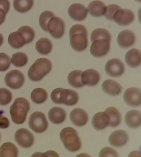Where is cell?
Returning a JSON list of instances; mask_svg holds the SVG:
<instances>
[{
    "instance_id": "obj_26",
    "label": "cell",
    "mask_w": 141,
    "mask_h": 157,
    "mask_svg": "<svg viewBox=\"0 0 141 157\" xmlns=\"http://www.w3.org/2000/svg\"><path fill=\"white\" fill-rule=\"evenodd\" d=\"M18 153L17 147L12 143H6L0 147V157H17Z\"/></svg>"
},
{
    "instance_id": "obj_12",
    "label": "cell",
    "mask_w": 141,
    "mask_h": 157,
    "mask_svg": "<svg viewBox=\"0 0 141 157\" xmlns=\"http://www.w3.org/2000/svg\"><path fill=\"white\" fill-rule=\"evenodd\" d=\"M125 65L119 59H112L106 63L105 71L106 73L112 77H119L124 73Z\"/></svg>"
},
{
    "instance_id": "obj_34",
    "label": "cell",
    "mask_w": 141,
    "mask_h": 157,
    "mask_svg": "<svg viewBox=\"0 0 141 157\" xmlns=\"http://www.w3.org/2000/svg\"><path fill=\"white\" fill-rule=\"evenodd\" d=\"M55 16V15L51 11H46L42 13L39 17V22L43 30L48 32L47 24L50 19Z\"/></svg>"
},
{
    "instance_id": "obj_30",
    "label": "cell",
    "mask_w": 141,
    "mask_h": 157,
    "mask_svg": "<svg viewBox=\"0 0 141 157\" xmlns=\"http://www.w3.org/2000/svg\"><path fill=\"white\" fill-rule=\"evenodd\" d=\"M34 5V0H14V6L18 12L24 13L30 10Z\"/></svg>"
},
{
    "instance_id": "obj_22",
    "label": "cell",
    "mask_w": 141,
    "mask_h": 157,
    "mask_svg": "<svg viewBox=\"0 0 141 157\" xmlns=\"http://www.w3.org/2000/svg\"><path fill=\"white\" fill-rule=\"evenodd\" d=\"M125 60L127 65L131 67L139 66L141 62V52L137 49H132L126 53Z\"/></svg>"
},
{
    "instance_id": "obj_7",
    "label": "cell",
    "mask_w": 141,
    "mask_h": 157,
    "mask_svg": "<svg viewBox=\"0 0 141 157\" xmlns=\"http://www.w3.org/2000/svg\"><path fill=\"white\" fill-rule=\"evenodd\" d=\"M65 29L64 22L61 18L54 17L50 19L47 24L48 32L55 39L62 38L64 35Z\"/></svg>"
},
{
    "instance_id": "obj_24",
    "label": "cell",
    "mask_w": 141,
    "mask_h": 157,
    "mask_svg": "<svg viewBox=\"0 0 141 157\" xmlns=\"http://www.w3.org/2000/svg\"><path fill=\"white\" fill-rule=\"evenodd\" d=\"M8 42L10 46L15 49L20 48L26 44L24 36L19 31L14 32L10 34L8 36Z\"/></svg>"
},
{
    "instance_id": "obj_23",
    "label": "cell",
    "mask_w": 141,
    "mask_h": 157,
    "mask_svg": "<svg viewBox=\"0 0 141 157\" xmlns=\"http://www.w3.org/2000/svg\"><path fill=\"white\" fill-rule=\"evenodd\" d=\"M141 113L138 110H130L125 115V123L131 128H137L139 127L141 125Z\"/></svg>"
},
{
    "instance_id": "obj_25",
    "label": "cell",
    "mask_w": 141,
    "mask_h": 157,
    "mask_svg": "<svg viewBox=\"0 0 141 157\" xmlns=\"http://www.w3.org/2000/svg\"><path fill=\"white\" fill-rule=\"evenodd\" d=\"M106 7L104 3L101 1H93L88 6V12L92 16L100 17L104 14Z\"/></svg>"
},
{
    "instance_id": "obj_32",
    "label": "cell",
    "mask_w": 141,
    "mask_h": 157,
    "mask_svg": "<svg viewBox=\"0 0 141 157\" xmlns=\"http://www.w3.org/2000/svg\"><path fill=\"white\" fill-rule=\"evenodd\" d=\"M28 60L27 55L22 52H18L13 55L11 61L14 66L22 67L27 64Z\"/></svg>"
},
{
    "instance_id": "obj_36",
    "label": "cell",
    "mask_w": 141,
    "mask_h": 157,
    "mask_svg": "<svg viewBox=\"0 0 141 157\" xmlns=\"http://www.w3.org/2000/svg\"><path fill=\"white\" fill-rule=\"evenodd\" d=\"M12 99V94L6 88L0 89V105H5L9 104Z\"/></svg>"
},
{
    "instance_id": "obj_42",
    "label": "cell",
    "mask_w": 141,
    "mask_h": 157,
    "mask_svg": "<svg viewBox=\"0 0 141 157\" xmlns=\"http://www.w3.org/2000/svg\"><path fill=\"white\" fill-rule=\"evenodd\" d=\"M6 14L2 8H0V25L2 24L5 20Z\"/></svg>"
},
{
    "instance_id": "obj_18",
    "label": "cell",
    "mask_w": 141,
    "mask_h": 157,
    "mask_svg": "<svg viewBox=\"0 0 141 157\" xmlns=\"http://www.w3.org/2000/svg\"><path fill=\"white\" fill-rule=\"evenodd\" d=\"M100 80L98 72L94 69H88L82 72V80L84 85L89 86H95Z\"/></svg>"
},
{
    "instance_id": "obj_15",
    "label": "cell",
    "mask_w": 141,
    "mask_h": 157,
    "mask_svg": "<svg viewBox=\"0 0 141 157\" xmlns=\"http://www.w3.org/2000/svg\"><path fill=\"white\" fill-rule=\"evenodd\" d=\"M136 41V36L133 32L125 30L119 34L117 42L120 47L127 48L133 46Z\"/></svg>"
},
{
    "instance_id": "obj_14",
    "label": "cell",
    "mask_w": 141,
    "mask_h": 157,
    "mask_svg": "<svg viewBox=\"0 0 141 157\" xmlns=\"http://www.w3.org/2000/svg\"><path fill=\"white\" fill-rule=\"evenodd\" d=\"M69 16L76 21H82L88 16V9L83 5L75 3L72 5L68 10Z\"/></svg>"
},
{
    "instance_id": "obj_35",
    "label": "cell",
    "mask_w": 141,
    "mask_h": 157,
    "mask_svg": "<svg viewBox=\"0 0 141 157\" xmlns=\"http://www.w3.org/2000/svg\"><path fill=\"white\" fill-rule=\"evenodd\" d=\"M18 31L22 33L26 39V44L32 42L35 37V32L33 29L29 26L22 27L19 29Z\"/></svg>"
},
{
    "instance_id": "obj_29",
    "label": "cell",
    "mask_w": 141,
    "mask_h": 157,
    "mask_svg": "<svg viewBox=\"0 0 141 157\" xmlns=\"http://www.w3.org/2000/svg\"><path fill=\"white\" fill-rule=\"evenodd\" d=\"M82 72L81 71H74L70 72L68 75V82L73 87L80 88L84 85L82 80Z\"/></svg>"
},
{
    "instance_id": "obj_43",
    "label": "cell",
    "mask_w": 141,
    "mask_h": 157,
    "mask_svg": "<svg viewBox=\"0 0 141 157\" xmlns=\"http://www.w3.org/2000/svg\"><path fill=\"white\" fill-rule=\"evenodd\" d=\"M43 156L45 157H59L58 155L53 151H49L44 154Z\"/></svg>"
},
{
    "instance_id": "obj_46",
    "label": "cell",
    "mask_w": 141,
    "mask_h": 157,
    "mask_svg": "<svg viewBox=\"0 0 141 157\" xmlns=\"http://www.w3.org/2000/svg\"><path fill=\"white\" fill-rule=\"evenodd\" d=\"M1 134H0V140H1Z\"/></svg>"
},
{
    "instance_id": "obj_19",
    "label": "cell",
    "mask_w": 141,
    "mask_h": 157,
    "mask_svg": "<svg viewBox=\"0 0 141 157\" xmlns=\"http://www.w3.org/2000/svg\"><path fill=\"white\" fill-rule=\"evenodd\" d=\"M109 117L107 113L99 112L96 114L92 120V124L94 129L98 130L104 129L109 125Z\"/></svg>"
},
{
    "instance_id": "obj_44",
    "label": "cell",
    "mask_w": 141,
    "mask_h": 157,
    "mask_svg": "<svg viewBox=\"0 0 141 157\" xmlns=\"http://www.w3.org/2000/svg\"><path fill=\"white\" fill-rule=\"evenodd\" d=\"M3 42V35L0 33V46H2Z\"/></svg>"
},
{
    "instance_id": "obj_20",
    "label": "cell",
    "mask_w": 141,
    "mask_h": 157,
    "mask_svg": "<svg viewBox=\"0 0 141 157\" xmlns=\"http://www.w3.org/2000/svg\"><path fill=\"white\" fill-rule=\"evenodd\" d=\"M102 88L104 92L112 96L120 95L123 90V88L119 83L112 79H107L104 82Z\"/></svg>"
},
{
    "instance_id": "obj_33",
    "label": "cell",
    "mask_w": 141,
    "mask_h": 157,
    "mask_svg": "<svg viewBox=\"0 0 141 157\" xmlns=\"http://www.w3.org/2000/svg\"><path fill=\"white\" fill-rule=\"evenodd\" d=\"M104 39L111 41L112 36L109 32L104 29H97L92 33L91 35L92 42L98 39Z\"/></svg>"
},
{
    "instance_id": "obj_8",
    "label": "cell",
    "mask_w": 141,
    "mask_h": 157,
    "mask_svg": "<svg viewBox=\"0 0 141 157\" xmlns=\"http://www.w3.org/2000/svg\"><path fill=\"white\" fill-rule=\"evenodd\" d=\"M110 41L104 39H98L93 41L90 47L92 55L97 58L104 56L110 50Z\"/></svg>"
},
{
    "instance_id": "obj_27",
    "label": "cell",
    "mask_w": 141,
    "mask_h": 157,
    "mask_svg": "<svg viewBox=\"0 0 141 157\" xmlns=\"http://www.w3.org/2000/svg\"><path fill=\"white\" fill-rule=\"evenodd\" d=\"M52 48V42L47 38H41L36 44L37 51L38 53L43 55H46L51 53Z\"/></svg>"
},
{
    "instance_id": "obj_37",
    "label": "cell",
    "mask_w": 141,
    "mask_h": 157,
    "mask_svg": "<svg viewBox=\"0 0 141 157\" xmlns=\"http://www.w3.org/2000/svg\"><path fill=\"white\" fill-rule=\"evenodd\" d=\"M10 57L6 53H0V72H4L10 66Z\"/></svg>"
},
{
    "instance_id": "obj_3",
    "label": "cell",
    "mask_w": 141,
    "mask_h": 157,
    "mask_svg": "<svg viewBox=\"0 0 141 157\" xmlns=\"http://www.w3.org/2000/svg\"><path fill=\"white\" fill-rule=\"evenodd\" d=\"M52 68V63L49 59L39 58L29 70V78L32 81H39L51 72Z\"/></svg>"
},
{
    "instance_id": "obj_31",
    "label": "cell",
    "mask_w": 141,
    "mask_h": 157,
    "mask_svg": "<svg viewBox=\"0 0 141 157\" xmlns=\"http://www.w3.org/2000/svg\"><path fill=\"white\" fill-rule=\"evenodd\" d=\"M48 94L46 91L41 88H37L32 91L31 98L32 101L37 104H41L47 99Z\"/></svg>"
},
{
    "instance_id": "obj_11",
    "label": "cell",
    "mask_w": 141,
    "mask_h": 157,
    "mask_svg": "<svg viewBox=\"0 0 141 157\" xmlns=\"http://www.w3.org/2000/svg\"><path fill=\"white\" fill-rule=\"evenodd\" d=\"M135 16L133 12L128 9H120L117 10L113 16V20L118 25H129L134 21Z\"/></svg>"
},
{
    "instance_id": "obj_2",
    "label": "cell",
    "mask_w": 141,
    "mask_h": 157,
    "mask_svg": "<svg viewBox=\"0 0 141 157\" xmlns=\"http://www.w3.org/2000/svg\"><path fill=\"white\" fill-rule=\"evenodd\" d=\"M29 110L30 104L27 99L22 97L16 98L10 109L13 122L18 124H23Z\"/></svg>"
},
{
    "instance_id": "obj_16",
    "label": "cell",
    "mask_w": 141,
    "mask_h": 157,
    "mask_svg": "<svg viewBox=\"0 0 141 157\" xmlns=\"http://www.w3.org/2000/svg\"><path fill=\"white\" fill-rule=\"evenodd\" d=\"M70 118L72 122L78 127L84 126L88 121V115L83 109L77 108L70 113Z\"/></svg>"
},
{
    "instance_id": "obj_1",
    "label": "cell",
    "mask_w": 141,
    "mask_h": 157,
    "mask_svg": "<svg viewBox=\"0 0 141 157\" xmlns=\"http://www.w3.org/2000/svg\"><path fill=\"white\" fill-rule=\"evenodd\" d=\"M88 30L84 26L75 25L69 32L70 44L72 48L77 52H82L88 47Z\"/></svg>"
},
{
    "instance_id": "obj_13",
    "label": "cell",
    "mask_w": 141,
    "mask_h": 157,
    "mask_svg": "<svg viewBox=\"0 0 141 157\" xmlns=\"http://www.w3.org/2000/svg\"><path fill=\"white\" fill-rule=\"evenodd\" d=\"M124 100L126 104L132 107H137L141 103V91L138 88H129L125 91Z\"/></svg>"
},
{
    "instance_id": "obj_39",
    "label": "cell",
    "mask_w": 141,
    "mask_h": 157,
    "mask_svg": "<svg viewBox=\"0 0 141 157\" xmlns=\"http://www.w3.org/2000/svg\"><path fill=\"white\" fill-rule=\"evenodd\" d=\"M99 156L105 157H118L117 152L113 148L109 147H105L103 148L100 151Z\"/></svg>"
},
{
    "instance_id": "obj_28",
    "label": "cell",
    "mask_w": 141,
    "mask_h": 157,
    "mask_svg": "<svg viewBox=\"0 0 141 157\" xmlns=\"http://www.w3.org/2000/svg\"><path fill=\"white\" fill-rule=\"evenodd\" d=\"M109 117V125L112 127H116L119 125L121 121V116L120 112L114 107H109L105 110Z\"/></svg>"
},
{
    "instance_id": "obj_45",
    "label": "cell",
    "mask_w": 141,
    "mask_h": 157,
    "mask_svg": "<svg viewBox=\"0 0 141 157\" xmlns=\"http://www.w3.org/2000/svg\"><path fill=\"white\" fill-rule=\"evenodd\" d=\"M136 1H137V2H141V0H136Z\"/></svg>"
},
{
    "instance_id": "obj_21",
    "label": "cell",
    "mask_w": 141,
    "mask_h": 157,
    "mask_svg": "<svg viewBox=\"0 0 141 157\" xmlns=\"http://www.w3.org/2000/svg\"><path fill=\"white\" fill-rule=\"evenodd\" d=\"M48 117L49 121L55 124H60L65 121L66 113L65 110L60 107H55L49 112Z\"/></svg>"
},
{
    "instance_id": "obj_10",
    "label": "cell",
    "mask_w": 141,
    "mask_h": 157,
    "mask_svg": "<svg viewBox=\"0 0 141 157\" xmlns=\"http://www.w3.org/2000/svg\"><path fill=\"white\" fill-rule=\"evenodd\" d=\"M15 139L18 144L23 148H30L34 143V135L25 128H21L17 131Z\"/></svg>"
},
{
    "instance_id": "obj_4",
    "label": "cell",
    "mask_w": 141,
    "mask_h": 157,
    "mask_svg": "<svg viewBox=\"0 0 141 157\" xmlns=\"http://www.w3.org/2000/svg\"><path fill=\"white\" fill-rule=\"evenodd\" d=\"M51 98L53 102L56 104L72 106L78 102L79 96L77 92L73 90L59 88L52 91Z\"/></svg>"
},
{
    "instance_id": "obj_9",
    "label": "cell",
    "mask_w": 141,
    "mask_h": 157,
    "mask_svg": "<svg viewBox=\"0 0 141 157\" xmlns=\"http://www.w3.org/2000/svg\"><path fill=\"white\" fill-rule=\"evenodd\" d=\"M24 82V75L18 70L10 71L5 77L6 85L13 90L20 89L23 85Z\"/></svg>"
},
{
    "instance_id": "obj_6",
    "label": "cell",
    "mask_w": 141,
    "mask_h": 157,
    "mask_svg": "<svg viewBox=\"0 0 141 157\" xmlns=\"http://www.w3.org/2000/svg\"><path fill=\"white\" fill-rule=\"evenodd\" d=\"M28 123L30 129L37 133L45 132L49 125L46 116L40 112H35L32 114L29 119Z\"/></svg>"
},
{
    "instance_id": "obj_5",
    "label": "cell",
    "mask_w": 141,
    "mask_h": 157,
    "mask_svg": "<svg viewBox=\"0 0 141 157\" xmlns=\"http://www.w3.org/2000/svg\"><path fill=\"white\" fill-rule=\"evenodd\" d=\"M60 138L65 147L69 151H77L82 147V142L77 132L72 127L64 128L60 133Z\"/></svg>"
},
{
    "instance_id": "obj_40",
    "label": "cell",
    "mask_w": 141,
    "mask_h": 157,
    "mask_svg": "<svg viewBox=\"0 0 141 157\" xmlns=\"http://www.w3.org/2000/svg\"><path fill=\"white\" fill-rule=\"evenodd\" d=\"M10 125L9 120L6 117L0 115V128L6 129Z\"/></svg>"
},
{
    "instance_id": "obj_41",
    "label": "cell",
    "mask_w": 141,
    "mask_h": 157,
    "mask_svg": "<svg viewBox=\"0 0 141 157\" xmlns=\"http://www.w3.org/2000/svg\"><path fill=\"white\" fill-rule=\"evenodd\" d=\"M0 8H2L7 14L10 8V3L8 0H0Z\"/></svg>"
},
{
    "instance_id": "obj_38",
    "label": "cell",
    "mask_w": 141,
    "mask_h": 157,
    "mask_svg": "<svg viewBox=\"0 0 141 157\" xmlns=\"http://www.w3.org/2000/svg\"><path fill=\"white\" fill-rule=\"evenodd\" d=\"M121 9L120 7L116 5H110L106 7V11L104 15V17L109 21H113V16L116 12Z\"/></svg>"
},
{
    "instance_id": "obj_17",
    "label": "cell",
    "mask_w": 141,
    "mask_h": 157,
    "mask_svg": "<svg viewBox=\"0 0 141 157\" xmlns=\"http://www.w3.org/2000/svg\"><path fill=\"white\" fill-rule=\"evenodd\" d=\"M129 140L127 133L125 131L118 130L112 133L109 138V142L112 146L120 147L126 144Z\"/></svg>"
}]
</instances>
